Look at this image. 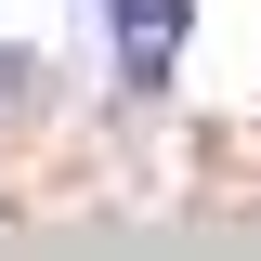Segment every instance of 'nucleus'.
<instances>
[{
	"instance_id": "1",
	"label": "nucleus",
	"mask_w": 261,
	"mask_h": 261,
	"mask_svg": "<svg viewBox=\"0 0 261 261\" xmlns=\"http://www.w3.org/2000/svg\"><path fill=\"white\" fill-rule=\"evenodd\" d=\"M39 92H53V65H39V53H27V39H0V118H27V105H39Z\"/></svg>"
}]
</instances>
